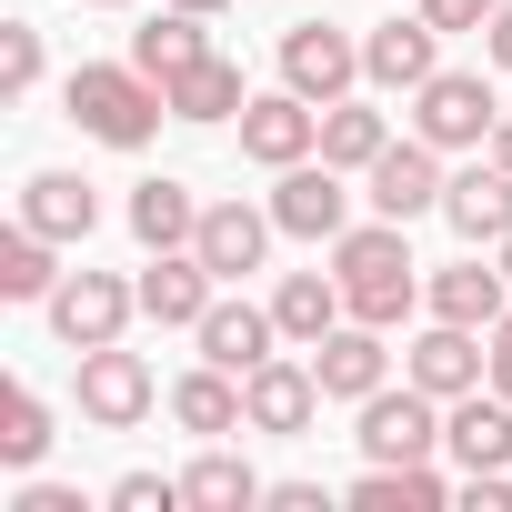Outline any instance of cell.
<instances>
[{"label":"cell","instance_id":"obj_30","mask_svg":"<svg viewBox=\"0 0 512 512\" xmlns=\"http://www.w3.org/2000/svg\"><path fill=\"white\" fill-rule=\"evenodd\" d=\"M382 151H392V121H382L372 101H332V111H322V161H332V171H372Z\"/></svg>","mask_w":512,"mask_h":512},{"label":"cell","instance_id":"obj_40","mask_svg":"<svg viewBox=\"0 0 512 512\" xmlns=\"http://www.w3.org/2000/svg\"><path fill=\"white\" fill-rule=\"evenodd\" d=\"M181 11H201V21H211V11H231V0H181Z\"/></svg>","mask_w":512,"mask_h":512},{"label":"cell","instance_id":"obj_14","mask_svg":"<svg viewBox=\"0 0 512 512\" xmlns=\"http://www.w3.org/2000/svg\"><path fill=\"white\" fill-rule=\"evenodd\" d=\"M272 211H251V201H201V231H191V251L221 272V282H241V272H262L272 262Z\"/></svg>","mask_w":512,"mask_h":512},{"label":"cell","instance_id":"obj_8","mask_svg":"<svg viewBox=\"0 0 512 512\" xmlns=\"http://www.w3.org/2000/svg\"><path fill=\"white\" fill-rule=\"evenodd\" d=\"M272 221H282L292 241H322V251H332V241L352 231V171H332L322 151H312V161H292V171H282V191H272Z\"/></svg>","mask_w":512,"mask_h":512},{"label":"cell","instance_id":"obj_19","mask_svg":"<svg viewBox=\"0 0 512 512\" xmlns=\"http://www.w3.org/2000/svg\"><path fill=\"white\" fill-rule=\"evenodd\" d=\"M191 342H201V362H221V372H262L272 342H282V322H272V302H231V292H221Z\"/></svg>","mask_w":512,"mask_h":512},{"label":"cell","instance_id":"obj_15","mask_svg":"<svg viewBox=\"0 0 512 512\" xmlns=\"http://www.w3.org/2000/svg\"><path fill=\"white\" fill-rule=\"evenodd\" d=\"M312 372H322V392H332V402H372V392L392 382L382 322H332V332L312 342Z\"/></svg>","mask_w":512,"mask_h":512},{"label":"cell","instance_id":"obj_38","mask_svg":"<svg viewBox=\"0 0 512 512\" xmlns=\"http://www.w3.org/2000/svg\"><path fill=\"white\" fill-rule=\"evenodd\" d=\"M492 392H502V402H512V312H502V322H492Z\"/></svg>","mask_w":512,"mask_h":512},{"label":"cell","instance_id":"obj_17","mask_svg":"<svg viewBox=\"0 0 512 512\" xmlns=\"http://www.w3.org/2000/svg\"><path fill=\"white\" fill-rule=\"evenodd\" d=\"M432 71H442V31H432L422 11H412V21H382V31L362 41V81H372V91H402V101H412Z\"/></svg>","mask_w":512,"mask_h":512},{"label":"cell","instance_id":"obj_33","mask_svg":"<svg viewBox=\"0 0 512 512\" xmlns=\"http://www.w3.org/2000/svg\"><path fill=\"white\" fill-rule=\"evenodd\" d=\"M111 512H181V472L161 482V472H121L111 482Z\"/></svg>","mask_w":512,"mask_h":512},{"label":"cell","instance_id":"obj_25","mask_svg":"<svg viewBox=\"0 0 512 512\" xmlns=\"http://www.w3.org/2000/svg\"><path fill=\"white\" fill-rule=\"evenodd\" d=\"M191 231H201L191 181H171V171L131 181V241H141V251H191Z\"/></svg>","mask_w":512,"mask_h":512},{"label":"cell","instance_id":"obj_22","mask_svg":"<svg viewBox=\"0 0 512 512\" xmlns=\"http://www.w3.org/2000/svg\"><path fill=\"white\" fill-rule=\"evenodd\" d=\"M161 91H171V121H201V131L251 111V81H241V61H221V51H201V61H191V71H171Z\"/></svg>","mask_w":512,"mask_h":512},{"label":"cell","instance_id":"obj_37","mask_svg":"<svg viewBox=\"0 0 512 512\" xmlns=\"http://www.w3.org/2000/svg\"><path fill=\"white\" fill-rule=\"evenodd\" d=\"M11 512H81V492H71V482H31Z\"/></svg>","mask_w":512,"mask_h":512},{"label":"cell","instance_id":"obj_13","mask_svg":"<svg viewBox=\"0 0 512 512\" xmlns=\"http://www.w3.org/2000/svg\"><path fill=\"white\" fill-rule=\"evenodd\" d=\"M211 302H221V272L201 262V251H151V272H141V322H161V332H201Z\"/></svg>","mask_w":512,"mask_h":512},{"label":"cell","instance_id":"obj_42","mask_svg":"<svg viewBox=\"0 0 512 512\" xmlns=\"http://www.w3.org/2000/svg\"><path fill=\"white\" fill-rule=\"evenodd\" d=\"M91 11H131V0H91Z\"/></svg>","mask_w":512,"mask_h":512},{"label":"cell","instance_id":"obj_10","mask_svg":"<svg viewBox=\"0 0 512 512\" xmlns=\"http://www.w3.org/2000/svg\"><path fill=\"white\" fill-rule=\"evenodd\" d=\"M282 81L332 111V101H352V81H362V41L332 31V21H292V31H282Z\"/></svg>","mask_w":512,"mask_h":512},{"label":"cell","instance_id":"obj_35","mask_svg":"<svg viewBox=\"0 0 512 512\" xmlns=\"http://www.w3.org/2000/svg\"><path fill=\"white\" fill-rule=\"evenodd\" d=\"M482 61H492V71H512V0H502V11L482 21Z\"/></svg>","mask_w":512,"mask_h":512},{"label":"cell","instance_id":"obj_7","mask_svg":"<svg viewBox=\"0 0 512 512\" xmlns=\"http://www.w3.org/2000/svg\"><path fill=\"white\" fill-rule=\"evenodd\" d=\"M322 372H312V352L292 362V352H272L262 372H241V412H251V432H272V442H302L312 422H322Z\"/></svg>","mask_w":512,"mask_h":512},{"label":"cell","instance_id":"obj_23","mask_svg":"<svg viewBox=\"0 0 512 512\" xmlns=\"http://www.w3.org/2000/svg\"><path fill=\"white\" fill-rule=\"evenodd\" d=\"M21 221L51 231V241H91V231H101V191H91L81 171H31V181H21Z\"/></svg>","mask_w":512,"mask_h":512},{"label":"cell","instance_id":"obj_39","mask_svg":"<svg viewBox=\"0 0 512 512\" xmlns=\"http://www.w3.org/2000/svg\"><path fill=\"white\" fill-rule=\"evenodd\" d=\"M492 161H502V171H512V111H502V121H492Z\"/></svg>","mask_w":512,"mask_h":512},{"label":"cell","instance_id":"obj_12","mask_svg":"<svg viewBox=\"0 0 512 512\" xmlns=\"http://www.w3.org/2000/svg\"><path fill=\"white\" fill-rule=\"evenodd\" d=\"M402 382H422L432 402H462L492 382V332H462V322H432L412 352H402Z\"/></svg>","mask_w":512,"mask_h":512},{"label":"cell","instance_id":"obj_26","mask_svg":"<svg viewBox=\"0 0 512 512\" xmlns=\"http://www.w3.org/2000/svg\"><path fill=\"white\" fill-rule=\"evenodd\" d=\"M272 322H282V342H302V352H312L332 322H352V302H342V282H332V272H282V282H272Z\"/></svg>","mask_w":512,"mask_h":512},{"label":"cell","instance_id":"obj_4","mask_svg":"<svg viewBox=\"0 0 512 512\" xmlns=\"http://www.w3.org/2000/svg\"><path fill=\"white\" fill-rule=\"evenodd\" d=\"M41 312H51L61 352H101V342H121V332H131L141 282H121V272H61V292H51Z\"/></svg>","mask_w":512,"mask_h":512},{"label":"cell","instance_id":"obj_1","mask_svg":"<svg viewBox=\"0 0 512 512\" xmlns=\"http://www.w3.org/2000/svg\"><path fill=\"white\" fill-rule=\"evenodd\" d=\"M61 111H71L101 151H151L161 121H171V91H161L141 61H81V71L61 81Z\"/></svg>","mask_w":512,"mask_h":512},{"label":"cell","instance_id":"obj_36","mask_svg":"<svg viewBox=\"0 0 512 512\" xmlns=\"http://www.w3.org/2000/svg\"><path fill=\"white\" fill-rule=\"evenodd\" d=\"M272 512H332L322 482H272Z\"/></svg>","mask_w":512,"mask_h":512},{"label":"cell","instance_id":"obj_41","mask_svg":"<svg viewBox=\"0 0 512 512\" xmlns=\"http://www.w3.org/2000/svg\"><path fill=\"white\" fill-rule=\"evenodd\" d=\"M492 262H502V282H512V241H492Z\"/></svg>","mask_w":512,"mask_h":512},{"label":"cell","instance_id":"obj_16","mask_svg":"<svg viewBox=\"0 0 512 512\" xmlns=\"http://www.w3.org/2000/svg\"><path fill=\"white\" fill-rule=\"evenodd\" d=\"M442 221H452V231H462L472 251L512 241V171H502L492 151H482L472 171H452V181H442Z\"/></svg>","mask_w":512,"mask_h":512},{"label":"cell","instance_id":"obj_32","mask_svg":"<svg viewBox=\"0 0 512 512\" xmlns=\"http://www.w3.org/2000/svg\"><path fill=\"white\" fill-rule=\"evenodd\" d=\"M31 91H41V31L0 21V101H31Z\"/></svg>","mask_w":512,"mask_h":512},{"label":"cell","instance_id":"obj_20","mask_svg":"<svg viewBox=\"0 0 512 512\" xmlns=\"http://www.w3.org/2000/svg\"><path fill=\"white\" fill-rule=\"evenodd\" d=\"M422 302H432V322L492 332V322L512 312V282H502V262H442V272L422 282Z\"/></svg>","mask_w":512,"mask_h":512},{"label":"cell","instance_id":"obj_28","mask_svg":"<svg viewBox=\"0 0 512 512\" xmlns=\"http://www.w3.org/2000/svg\"><path fill=\"white\" fill-rule=\"evenodd\" d=\"M211 51V31H201V11H181V0H161V11L131 31V61L151 71V81H171V71H191Z\"/></svg>","mask_w":512,"mask_h":512},{"label":"cell","instance_id":"obj_6","mask_svg":"<svg viewBox=\"0 0 512 512\" xmlns=\"http://www.w3.org/2000/svg\"><path fill=\"white\" fill-rule=\"evenodd\" d=\"M362 422H352V442H362V462H432L442 452V402L422 392V382H382L372 402H352Z\"/></svg>","mask_w":512,"mask_h":512},{"label":"cell","instance_id":"obj_18","mask_svg":"<svg viewBox=\"0 0 512 512\" xmlns=\"http://www.w3.org/2000/svg\"><path fill=\"white\" fill-rule=\"evenodd\" d=\"M442 452H452L462 472H512V402H502V392L442 402Z\"/></svg>","mask_w":512,"mask_h":512},{"label":"cell","instance_id":"obj_31","mask_svg":"<svg viewBox=\"0 0 512 512\" xmlns=\"http://www.w3.org/2000/svg\"><path fill=\"white\" fill-rule=\"evenodd\" d=\"M41 452H51V402H41L31 382H11V392H0V462L31 472Z\"/></svg>","mask_w":512,"mask_h":512},{"label":"cell","instance_id":"obj_5","mask_svg":"<svg viewBox=\"0 0 512 512\" xmlns=\"http://www.w3.org/2000/svg\"><path fill=\"white\" fill-rule=\"evenodd\" d=\"M71 362H81V422H91V432H141V422H151V402H171V392L151 382V362H141V352H121V342L71 352Z\"/></svg>","mask_w":512,"mask_h":512},{"label":"cell","instance_id":"obj_29","mask_svg":"<svg viewBox=\"0 0 512 512\" xmlns=\"http://www.w3.org/2000/svg\"><path fill=\"white\" fill-rule=\"evenodd\" d=\"M51 231H31V221H11L0 231V302H51L61 292V262H51Z\"/></svg>","mask_w":512,"mask_h":512},{"label":"cell","instance_id":"obj_27","mask_svg":"<svg viewBox=\"0 0 512 512\" xmlns=\"http://www.w3.org/2000/svg\"><path fill=\"white\" fill-rule=\"evenodd\" d=\"M442 502H452V482L432 462H362V482H352V512H442Z\"/></svg>","mask_w":512,"mask_h":512},{"label":"cell","instance_id":"obj_11","mask_svg":"<svg viewBox=\"0 0 512 512\" xmlns=\"http://www.w3.org/2000/svg\"><path fill=\"white\" fill-rule=\"evenodd\" d=\"M442 181H452V171H442V151L412 131V141H392V151L362 171V201H372L382 221H402V231H412L422 211H442Z\"/></svg>","mask_w":512,"mask_h":512},{"label":"cell","instance_id":"obj_24","mask_svg":"<svg viewBox=\"0 0 512 512\" xmlns=\"http://www.w3.org/2000/svg\"><path fill=\"white\" fill-rule=\"evenodd\" d=\"M171 422H181V432H201V442L251 432V412H241V372H221V362L181 372V382H171Z\"/></svg>","mask_w":512,"mask_h":512},{"label":"cell","instance_id":"obj_21","mask_svg":"<svg viewBox=\"0 0 512 512\" xmlns=\"http://www.w3.org/2000/svg\"><path fill=\"white\" fill-rule=\"evenodd\" d=\"M251 502H272V482L251 472L241 452H221V442H201V452L181 462V512H251Z\"/></svg>","mask_w":512,"mask_h":512},{"label":"cell","instance_id":"obj_3","mask_svg":"<svg viewBox=\"0 0 512 512\" xmlns=\"http://www.w3.org/2000/svg\"><path fill=\"white\" fill-rule=\"evenodd\" d=\"M492 121H502V101H492L482 71H432L412 91V131L432 151H492Z\"/></svg>","mask_w":512,"mask_h":512},{"label":"cell","instance_id":"obj_2","mask_svg":"<svg viewBox=\"0 0 512 512\" xmlns=\"http://www.w3.org/2000/svg\"><path fill=\"white\" fill-rule=\"evenodd\" d=\"M332 282H342V302H352V322H412V302H422V262H412V241H402V221H352L342 241H332Z\"/></svg>","mask_w":512,"mask_h":512},{"label":"cell","instance_id":"obj_34","mask_svg":"<svg viewBox=\"0 0 512 512\" xmlns=\"http://www.w3.org/2000/svg\"><path fill=\"white\" fill-rule=\"evenodd\" d=\"M412 11H422V21H432V31L452 41V31H482V21L502 11V0H412Z\"/></svg>","mask_w":512,"mask_h":512},{"label":"cell","instance_id":"obj_9","mask_svg":"<svg viewBox=\"0 0 512 512\" xmlns=\"http://www.w3.org/2000/svg\"><path fill=\"white\" fill-rule=\"evenodd\" d=\"M312 151H322V101H302L292 81H282V91H251V111H241V161L292 171V161H312Z\"/></svg>","mask_w":512,"mask_h":512}]
</instances>
